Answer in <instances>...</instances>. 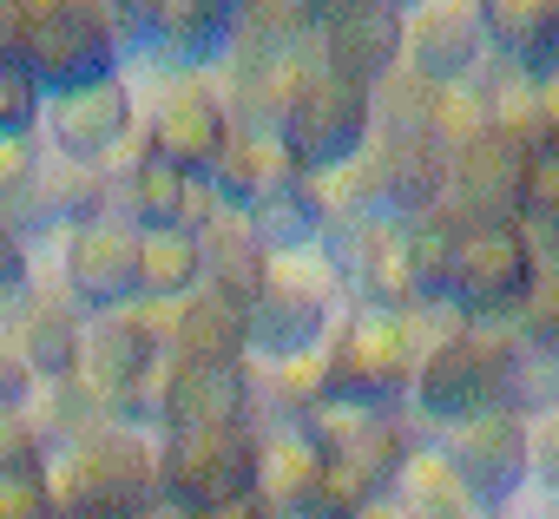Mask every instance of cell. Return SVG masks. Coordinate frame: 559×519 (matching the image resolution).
Listing matches in <instances>:
<instances>
[{"label":"cell","mask_w":559,"mask_h":519,"mask_svg":"<svg viewBox=\"0 0 559 519\" xmlns=\"http://www.w3.org/2000/svg\"><path fill=\"white\" fill-rule=\"evenodd\" d=\"M533 480H546L559 493V414H546L533 427Z\"/></svg>","instance_id":"cell-36"},{"label":"cell","mask_w":559,"mask_h":519,"mask_svg":"<svg viewBox=\"0 0 559 519\" xmlns=\"http://www.w3.org/2000/svg\"><path fill=\"white\" fill-rule=\"evenodd\" d=\"M539 112H546V138L559 145V73H552V80H539Z\"/></svg>","instance_id":"cell-38"},{"label":"cell","mask_w":559,"mask_h":519,"mask_svg":"<svg viewBox=\"0 0 559 519\" xmlns=\"http://www.w3.org/2000/svg\"><path fill=\"white\" fill-rule=\"evenodd\" d=\"M487 8H454V0H435V8L408 14V67L428 86H461L474 80L480 53H487Z\"/></svg>","instance_id":"cell-15"},{"label":"cell","mask_w":559,"mask_h":519,"mask_svg":"<svg viewBox=\"0 0 559 519\" xmlns=\"http://www.w3.org/2000/svg\"><path fill=\"white\" fill-rule=\"evenodd\" d=\"M250 414V375L243 362H165L158 375V421L165 434H211V427H243Z\"/></svg>","instance_id":"cell-12"},{"label":"cell","mask_w":559,"mask_h":519,"mask_svg":"<svg viewBox=\"0 0 559 519\" xmlns=\"http://www.w3.org/2000/svg\"><path fill=\"white\" fill-rule=\"evenodd\" d=\"M204 290L237 297V303H257L270 290V250L257 243V230H250L243 210H224L204 230Z\"/></svg>","instance_id":"cell-22"},{"label":"cell","mask_w":559,"mask_h":519,"mask_svg":"<svg viewBox=\"0 0 559 519\" xmlns=\"http://www.w3.org/2000/svg\"><path fill=\"white\" fill-rule=\"evenodd\" d=\"M369 145H376V86H356V80H336V73H310L297 106H290L284 152L317 178V171H336V165L362 158Z\"/></svg>","instance_id":"cell-7"},{"label":"cell","mask_w":559,"mask_h":519,"mask_svg":"<svg viewBox=\"0 0 559 519\" xmlns=\"http://www.w3.org/2000/svg\"><path fill=\"white\" fill-rule=\"evenodd\" d=\"M139 283L145 303H185L204 290V237L198 230H139Z\"/></svg>","instance_id":"cell-23"},{"label":"cell","mask_w":559,"mask_h":519,"mask_svg":"<svg viewBox=\"0 0 559 519\" xmlns=\"http://www.w3.org/2000/svg\"><path fill=\"white\" fill-rule=\"evenodd\" d=\"M552 355H559V342H552Z\"/></svg>","instance_id":"cell-40"},{"label":"cell","mask_w":559,"mask_h":519,"mask_svg":"<svg viewBox=\"0 0 559 519\" xmlns=\"http://www.w3.org/2000/svg\"><path fill=\"white\" fill-rule=\"evenodd\" d=\"M257 460L263 434L250 427H211V434H165L158 447V493L178 512H230L257 499Z\"/></svg>","instance_id":"cell-4"},{"label":"cell","mask_w":559,"mask_h":519,"mask_svg":"<svg viewBox=\"0 0 559 519\" xmlns=\"http://www.w3.org/2000/svg\"><path fill=\"white\" fill-rule=\"evenodd\" d=\"M47 125H53V145H60L67 165H99L132 138V93H126L119 73H106L93 86L60 93L47 106Z\"/></svg>","instance_id":"cell-14"},{"label":"cell","mask_w":559,"mask_h":519,"mask_svg":"<svg viewBox=\"0 0 559 519\" xmlns=\"http://www.w3.org/2000/svg\"><path fill=\"white\" fill-rule=\"evenodd\" d=\"M408 47V14L395 0H349V8H323V73L382 86L395 80V60Z\"/></svg>","instance_id":"cell-11"},{"label":"cell","mask_w":559,"mask_h":519,"mask_svg":"<svg viewBox=\"0 0 559 519\" xmlns=\"http://www.w3.org/2000/svg\"><path fill=\"white\" fill-rule=\"evenodd\" d=\"M507 408H513L520 421L559 414V355H552V349L520 342V362H513V375H507Z\"/></svg>","instance_id":"cell-29"},{"label":"cell","mask_w":559,"mask_h":519,"mask_svg":"<svg viewBox=\"0 0 559 519\" xmlns=\"http://www.w3.org/2000/svg\"><path fill=\"white\" fill-rule=\"evenodd\" d=\"M323 27V8H297V0H257L237 8V60H297L304 40Z\"/></svg>","instance_id":"cell-24"},{"label":"cell","mask_w":559,"mask_h":519,"mask_svg":"<svg viewBox=\"0 0 559 519\" xmlns=\"http://www.w3.org/2000/svg\"><path fill=\"white\" fill-rule=\"evenodd\" d=\"M34 178H40V165H34V138H0V197L27 191Z\"/></svg>","instance_id":"cell-35"},{"label":"cell","mask_w":559,"mask_h":519,"mask_svg":"<svg viewBox=\"0 0 559 519\" xmlns=\"http://www.w3.org/2000/svg\"><path fill=\"white\" fill-rule=\"evenodd\" d=\"M171 355L178 362H243L250 355V303L198 290L171 310Z\"/></svg>","instance_id":"cell-17"},{"label":"cell","mask_w":559,"mask_h":519,"mask_svg":"<svg viewBox=\"0 0 559 519\" xmlns=\"http://www.w3.org/2000/svg\"><path fill=\"white\" fill-rule=\"evenodd\" d=\"M448 460L474 506H507L533 480V421H520L513 408H493V414L454 427Z\"/></svg>","instance_id":"cell-9"},{"label":"cell","mask_w":559,"mask_h":519,"mask_svg":"<svg viewBox=\"0 0 559 519\" xmlns=\"http://www.w3.org/2000/svg\"><path fill=\"white\" fill-rule=\"evenodd\" d=\"M21 67L34 73V86L47 99L93 86L119 67V47L106 34V8H86V0H27V40H21Z\"/></svg>","instance_id":"cell-6"},{"label":"cell","mask_w":559,"mask_h":519,"mask_svg":"<svg viewBox=\"0 0 559 519\" xmlns=\"http://www.w3.org/2000/svg\"><path fill=\"white\" fill-rule=\"evenodd\" d=\"M8 467H47V427L27 414H0V473Z\"/></svg>","instance_id":"cell-34"},{"label":"cell","mask_w":559,"mask_h":519,"mask_svg":"<svg viewBox=\"0 0 559 519\" xmlns=\"http://www.w3.org/2000/svg\"><path fill=\"white\" fill-rule=\"evenodd\" d=\"M80 342H86V323H80V303H40L21 316V349L27 362L40 369V382H73L80 375Z\"/></svg>","instance_id":"cell-25"},{"label":"cell","mask_w":559,"mask_h":519,"mask_svg":"<svg viewBox=\"0 0 559 519\" xmlns=\"http://www.w3.org/2000/svg\"><path fill=\"white\" fill-rule=\"evenodd\" d=\"M67 297L93 316H119L145 297L139 283V230H126L119 217L80 224L67 237Z\"/></svg>","instance_id":"cell-10"},{"label":"cell","mask_w":559,"mask_h":519,"mask_svg":"<svg viewBox=\"0 0 559 519\" xmlns=\"http://www.w3.org/2000/svg\"><path fill=\"white\" fill-rule=\"evenodd\" d=\"M513 362H520L513 329H493V323L454 329V336H441V342L421 355L415 408H421L428 421L467 427V421L507 408V375H513Z\"/></svg>","instance_id":"cell-2"},{"label":"cell","mask_w":559,"mask_h":519,"mask_svg":"<svg viewBox=\"0 0 559 519\" xmlns=\"http://www.w3.org/2000/svg\"><path fill=\"white\" fill-rule=\"evenodd\" d=\"M230 40H237V8H217V0H165V8H152V47L178 73L211 67Z\"/></svg>","instance_id":"cell-19"},{"label":"cell","mask_w":559,"mask_h":519,"mask_svg":"<svg viewBox=\"0 0 559 519\" xmlns=\"http://www.w3.org/2000/svg\"><path fill=\"white\" fill-rule=\"evenodd\" d=\"M191 178H198V171H185V165H171V158L145 152V158L126 171V204H132V217H139L145 230H185Z\"/></svg>","instance_id":"cell-27"},{"label":"cell","mask_w":559,"mask_h":519,"mask_svg":"<svg viewBox=\"0 0 559 519\" xmlns=\"http://www.w3.org/2000/svg\"><path fill=\"white\" fill-rule=\"evenodd\" d=\"M520 336L533 349H552L559 342V270H539V283H533V297L520 310Z\"/></svg>","instance_id":"cell-32"},{"label":"cell","mask_w":559,"mask_h":519,"mask_svg":"<svg viewBox=\"0 0 559 519\" xmlns=\"http://www.w3.org/2000/svg\"><path fill=\"white\" fill-rule=\"evenodd\" d=\"M0 519H60L53 467H8L0 473Z\"/></svg>","instance_id":"cell-30"},{"label":"cell","mask_w":559,"mask_h":519,"mask_svg":"<svg viewBox=\"0 0 559 519\" xmlns=\"http://www.w3.org/2000/svg\"><path fill=\"white\" fill-rule=\"evenodd\" d=\"M230 112H224V93L204 86L198 73L171 80L165 99H158V119H152V152L185 165V171H211L224 152H230Z\"/></svg>","instance_id":"cell-13"},{"label":"cell","mask_w":559,"mask_h":519,"mask_svg":"<svg viewBox=\"0 0 559 519\" xmlns=\"http://www.w3.org/2000/svg\"><path fill=\"white\" fill-rule=\"evenodd\" d=\"M158 342H171V316H93L80 342V382L86 395L126 427L145 414V388H158Z\"/></svg>","instance_id":"cell-5"},{"label":"cell","mask_w":559,"mask_h":519,"mask_svg":"<svg viewBox=\"0 0 559 519\" xmlns=\"http://www.w3.org/2000/svg\"><path fill=\"white\" fill-rule=\"evenodd\" d=\"M297 178H310V171L284 152V138H230V152L211 165V184H217L224 210H243V217H250L263 197L290 191Z\"/></svg>","instance_id":"cell-20"},{"label":"cell","mask_w":559,"mask_h":519,"mask_svg":"<svg viewBox=\"0 0 559 519\" xmlns=\"http://www.w3.org/2000/svg\"><path fill=\"white\" fill-rule=\"evenodd\" d=\"M40 125V86L21 60H0V138H34Z\"/></svg>","instance_id":"cell-31"},{"label":"cell","mask_w":559,"mask_h":519,"mask_svg":"<svg viewBox=\"0 0 559 519\" xmlns=\"http://www.w3.org/2000/svg\"><path fill=\"white\" fill-rule=\"evenodd\" d=\"M250 230H257V243L270 256H297V250H317L330 224H323V204H317L310 178H297L290 191H276V197H263L250 210Z\"/></svg>","instance_id":"cell-26"},{"label":"cell","mask_w":559,"mask_h":519,"mask_svg":"<svg viewBox=\"0 0 559 519\" xmlns=\"http://www.w3.org/2000/svg\"><path fill=\"white\" fill-rule=\"evenodd\" d=\"M53 499L60 519H139L165 499L158 454L132 427H99L53 460Z\"/></svg>","instance_id":"cell-1"},{"label":"cell","mask_w":559,"mask_h":519,"mask_svg":"<svg viewBox=\"0 0 559 519\" xmlns=\"http://www.w3.org/2000/svg\"><path fill=\"white\" fill-rule=\"evenodd\" d=\"M323 447L310 427H284V434H263V460H257V506L270 519H310L317 493H323Z\"/></svg>","instance_id":"cell-16"},{"label":"cell","mask_w":559,"mask_h":519,"mask_svg":"<svg viewBox=\"0 0 559 519\" xmlns=\"http://www.w3.org/2000/svg\"><path fill=\"white\" fill-rule=\"evenodd\" d=\"M27 290V243L0 224V297H21Z\"/></svg>","instance_id":"cell-37"},{"label":"cell","mask_w":559,"mask_h":519,"mask_svg":"<svg viewBox=\"0 0 559 519\" xmlns=\"http://www.w3.org/2000/svg\"><path fill=\"white\" fill-rule=\"evenodd\" d=\"M362 519H415V512H408V506H402V499H395V493H389V499H376V506H369V512H362Z\"/></svg>","instance_id":"cell-39"},{"label":"cell","mask_w":559,"mask_h":519,"mask_svg":"<svg viewBox=\"0 0 559 519\" xmlns=\"http://www.w3.org/2000/svg\"><path fill=\"white\" fill-rule=\"evenodd\" d=\"M395 499H402L415 519H461L467 486H461V473H454L448 454H408V467H402V480H395Z\"/></svg>","instance_id":"cell-28"},{"label":"cell","mask_w":559,"mask_h":519,"mask_svg":"<svg viewBox=\"0 0 559 519\" xmlns=\"http://www.w3.org/2000/svg\"><path fill=\"white\" fill-rule=\"evenodd\" d=\"M330 401L336 408H369L389 414L402 395H415V316H382V310H356L330 342Z\"/></svg>","instance_id":"cell-3"},{"label":"cell","mask_w":559,"mask_h":519,"mask_svg":"<svg viewBox=\"0 0 559 519\" xmlns=\"http://www.w3.org/2000/svg\"><path fill=\"white\" fill-rule=\"evenodd\" d=\"M139 519H152V512H139Z\"/></svg>","instance_id":"cell-41"},{"label":"cell","mask_w":559,"mask_h":519,"mask_svg":"<svg viewBox=\"0 0 559 519\" xmlns=\"http://www.w3.org/2000/svg\"><path fill=\"white\" fill-rule=\"evenodd\" d=\"M487 40L513 73L552 80L559 73V0H487Z\"/></svg>","instance_id":"cell-18"},{"label":"cell","mask_w":559,"mask_h":519,"mask_svg":"<svg viewBox=\"0 0 559 519\" xmlns=\"http://www.w3.org/2000/svg\"><path fill=\"white\" fill-rule=\"evenodd\" d=\"M34 388H40V369L27 362V349L21 342H0V414H27Z\"/></svg>","instance_id":"cell-33"},{"label":"cell","mask_w":559,"mask_h":519,"mask_svg":"<svg viewBox=\"0 0 559 519\" xmlns=\"http://www.w3.org/2000/svg\"><path fill=\"white\" fill-rule=\"evenodd\" d=\"M539 283V250L520 224L507 230H474L454 256V283H448V303H461L474 323H500V316H520L526 297Z\"/></svg>","instance_id":"cell-8"},{"label":"cell","mask_w":559,"mask_h":519,"mask_svg":"<svg viewBox=\"0 0 559 519\" xmlns=\"http://www.w3.org/2000/svg\"><path fill=\"white\" fill-rule=\"evenodd\" d=\"M330 342V310L310 303V297H290V290H263L250 303V355L263 362H304Z\"/></svg>","instance_id":"cell-21"}]
</instances>
